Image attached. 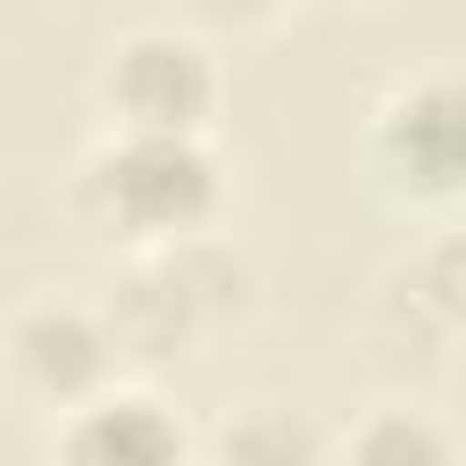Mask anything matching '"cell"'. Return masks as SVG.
Returning a JSON list of instances; mask_svg holds the SVG:
<instances>
[{"mask_svg":"<svg viewBox=\"0 0 466 466\" xmlns=\"http://www.w3.org/2000/svg\"><path fill=\"white\" fill-rule=\"evenodd\" d=\"M226 204H233L226 153L211 138H160V131H102L58 189L66 226L116 262L218 233Z\"/></svg>","mask_w":466,"mask_h":466,"instance_id":"obj_1","label":"cell"},{"mask_svg":"<svg viewBox=\"0 0 466 466\" xmlns=\"http://www.w3.org/2000/svg\"><path fill=\"white\" fill-rule=\"evenodd\" d=\"M109 328L131 357V371H160L182 357H204L218 335L248 328L262 306V277L248 262V248H233L226 233H197L167 255H138L116 262V284L102 291Z\"/></svg>","mask_w":466,"mask_h":466,"instance_id":"obj_2","label":"cell"},{"mask_svg":"<svg viewBox=\"0 0 466 466\" xmlns=\"http://www.w3.org/2000/svg\"><path fill=\"white\" fill-rule=\"evenodd\" d=\"M364 175L408 218L466 211V66H415L371 102Z\"/></svg>","mask_w":466,"mask_h":466,"instance_id":"obj_3","label":"cell"},{"mask_svg":"<svg viewBox=\"0 0 466 466\" xmlns=\"http://www.w3.org/2000/svg\"><path fill=\"white\" fill-rule=\"evenodd\" d=\"M87 102L102 131H160L211 138L226 109V66L197 22H131L95 51Z\"/></svg>","mask_w":466,"mask_h":466,"instance_id":"obj_4","label":"cell"},{"mask_svg":"<svg viewBox=\"0 0 466 466\" xmlns=\"http://www.w3.org/2000/svg\"><path fill=\"white\" fill-rule=\"evenodd\" d=\"M131 371L109 306L102 299H73V291H36L7 313V379L15 393L51 422L95 393H109Z\"/></svg>","mask_w":466,"mask_h":466,"instance_id":"obj_5","label":"cell"},{"mask_svg":"<svg viewBox=\"0 0 466 466\" xmlns=\"http://www.w3.org/2000/svg\"><path fill=\"white\" fill-rule=\"evenodd\" d=\"M44 466H204V430L138 379L66 408L44 422Z\"/></svg>","mask_w":466,"mask_h":466,"instance_id":"obj_6","label":"cell"},{"mask_svg":"<svg viewBox=\"0 0 466 466\" xmlns=\"http://www.w3.org/2000/svg\"><path fill=\"white\" fill-rule=\"evenodd\" d=\"M204 466H335V437L291 400H240L204 430Z\"/></svg>","mask_w":466,"mask_h":466,"instance_id":"obj_7","label":"cell"},{"mask_svg":"<svg viewBox=\"0 0 466 466\" xmlns=\"http://www.w3.org/2000/svg\"><path fill=\"white\" fill-rule=\"evenodd\" d=\"M335 466H459V437L415 400H371L335 430Z\"/></svg>","mask_w":466,"mask_h":466,"instance_id":"obj_8","label":"cell"},{"mask_svg":"<svg viewBox=\"0 0 466 466\" xmlns=\"http://www.w3.org/2000/svg\"><path fill=\"white\" fill-rule=\"evenodd\" d=\"M408 306L444 328V335H466V226H444L415 262H408Z\"/></svg>","mask_w":466,"mask_h":466,"instance_id":"obj_9","label":"cell"},{"mask_svg":"<svg viewBox=\"0 0 466 466\" xmlns=\"http://www.w3.org/2000/svg\"><path fill=\"white\" fill-rule=\"evenodd\" d=\"M189 7V22L197 29H218V36H262V29H277L291 7H306V0H182Z\"/></svg>","mask_w":466,"mask_h":466,"instance_id":"obj_10","label":"cell"},{"mask_svg":"<svg viewBox=\"0 0 466 466\" xmlns=\"http://www.w3.org/2000/svg\"><path fill=\"white\" fill-rule=\"evenodd\" d=\"M342 7H386V0H342Z\"/></svg>","mask_w":466,"mask_h":466,"instance_id":"obj_11","label":"cell"}]
</instances>
